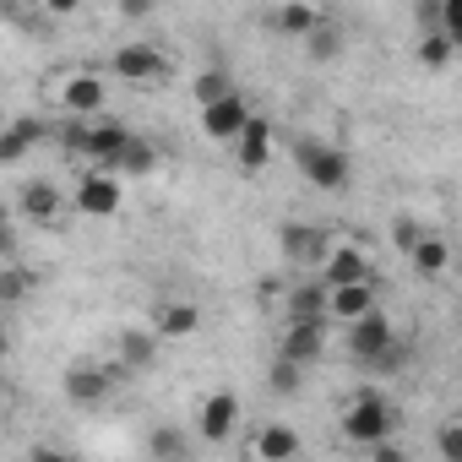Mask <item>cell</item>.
I'll return each instance as SVG.
<instances>
[{"mask_svg": "<svg viewBox=\"0 0 462 462\" xmlns=\"http://www.w3.org/2000/svg\"><path fill=\"white\" fill-rule=\"evenodd\" d=\"M17 207H23L28 223H44V228H50V223H60V217L71 212V196H66L55 180H28V185L17 190Z\"/></svg>", "mask_w": 462, "mask_h": 462, "instance_id": "cell-11", "label": "cell"}, {"mask_svg": "<svg viewBox=\"0 0 462 462\" xmlns=\"http://www.w3.org/2000/svg\"><path fill=\"white\" fill-rule=\"evenodd\" d=\"M152 163H158V152H152L147 142H136V136H131V142L120 147V158H115V174H147Z\"/></svg>", "mask_w": 462, "mask_h": 462, "instance_id": "cell-28", "label": "cell"}, {"mask_svg": "<svg viewBox=\"0 0 462 462\" xmlns=\"http://www.w3.org/2000/svg\"><path fill=\"white\" fill-rule=\"evenodd\" d=\"M152 12H158V0H120V17L125 23H147Z\"/></svg>", "mask_w": 462, "mask_h": 462, "instance_id": "cell-32", "label": "cell"}, {"mask_svg": "<svg viewBox=\"0 0 462 462\" xmlns=\"http://www.w3.org/2000/svg\"><path fill=\"white\" fill-rule=\"evenodd\" d=\"M327 228H316V223H283V256L289 262H321V251H327Z\"/></svg>", "mask_w": 462, "mask_h": 462, "instance_id": "cell-20", "label": "cell"}, {"mask_svg": "<svg viewBox=\"0 0 462 462\" xmlns=\"http://www.w3.org/2000/svg\"><path fill=\"white\" fill-rule=\"evenodd\" d=\"M440 457H446V462H457V457H462V430H457V424H446V430H440Z\"/></svg>", "mask_w": 462, "mask_h": 462, "instance_id": "cell-33", "label": "cell"}, {"mask_svg": "<svg viewBox=\"0 0 462 462\" xmlns=\"http://www.w3.org/2000/svg\"><path fill=\"white\" fill-rule=\"evenodd\" d=\"M375 294H381L375 278H359V283H337V289H327V321H332V327L359 321L365 310H375Z\"/></svg>", "mask_w": 462, "mask_h": 462, "instance_id": "cell-13", "label": "cell"}, {"mask_svg": "<svg viewBox=\"0 0 462 462\" xmlns=\"http://www.w3.org/2000/svg\"><path fill=\"white\" fill-rule=\"evenodd\" d=\"M0 424H6V397H0Z\"/></svg>", "mask_w": 462, "mask_h": 462, "instance_id": "cell-38", "label": "cell"}, {"mask_svg": "<svg viewBox=\"0 0 462 462\" xmlns=\"http://www.w3.org/2000/svg\"><path fill=\"white\" fill-rule=\"evenodd\" d=\"M44 142V120H33V115H23V120H12L6 131H0V169H12V163H23L33 147Z\"/></svg>", "mask_w": 462, "mask_h": 462, "instance_id": "cell-19", "label": "cell"}, {"mask_svg": "<svg viewBox=\"0 0 462 462\" xmlns=\"http://www.w3.org/2000/svg\"><path fill=\"white\" fill-rule=\"evenodd\" d=\"M327 337H332V321L327 316H310V321H283V359H294L300 370L305 365H316L321 354H327Z\"/></svg>", "mask_w": 462, "mask_h": 462, "instance_id": "cell-8", "label": "cell"}, {"mask_svg": "<svg viewBox=\"0 0 462 462\" xmlns=\"http://www.w3.org/2000/svg\"><path fill=\"white\" fill-rule=\"evenodd\" d=\"M310 316H327V283H300V289H289L283 321H310Z\"/></svg>", "mask_w": 462, "mask_h": 462, "instance_id": "cell-22", "label": "cell"}, {"mask_svg": "<svg viewBox=\"0 0 462 462\" xmlns=\"http://www.w3.org/2000/svg\"><path fill=\"white\" fill-rule=\"evenodd\" d=\"M321 283L327 289H337V283H359V278H375V267H370V256L354 245V240H327V251H321Z\"/></svg>", "mask_w": 462, "mask_h": 462, "instance_id": "cell-7", "label": "cell"}, {"mask_svg": "<svg viewBox=\"0 0 462 462\" xmlns=\"http://www.w3.org/2000/svg\"><path fill=\"white\" fill-rule=\"evenodd\" d=\"M300 446H305L300 430H289V424H262L245 451H251L256 462H289V457H300Z\"/></svg>", "mask_w": 462, "mask_h": 462, "instance_id": "cell-18", "label": "cell"}, {"mask_svg": "<svg viewBox=\"0 0 462 462\" xmlns=\"http://www.w3.org/2000/svg\"><path fill=\"white\" fill-rule=\"evenodd\" d=\"M343 343H348V354L359 359V365H370L375 354H386L392 343H397V332H392V316L375 305V310H365L359 321H348L343 327Z\"/></svg>", "mask_w": 462, "mask_h": 462, "instance_id": "cell-6", "label": "cell"}, {"mask_svg": "<svg viewBox=\"0 0 462 462\" xmlns=\"http://www.w3.org/2000/svg\"><path fill=\"white\" fill-rule=\"evenodd\" d=\"M413 23H419V33L440 28V33H451V39H457V17H451V0H413Z\"/></svg>", "mask_w": 462, "mask_h": 462, "instance_id": "cell-25", "label": "cell"}, {"mask_svg": "<svg viewBox=\"0 0 462 462\" xmlns=\"http://www.w3.org/2000/svg\"><path fill=\"white\" fill-rule=\"evenodd\" d=\"M152 451H163V457H180V451H185V440H180L174 430H163V435H152Z\"/></svg>", "mask_w": 462, "mask_h": 462, "instance_id": "cell-36", "label": "cell"}, {"mask_svg": "<svg viewBox=\"0 0 462 462\" xmlns=\"http://www.w3.org/2000/svg\"><path fill=\"white\" fill-rule=\"evenodd\" d=\"M392 240H397V251L408 256V251H413V240H419V223H413V217H397V223H392Z\"/></svg>", "mask_w": 462, "mask_h": 462, "instance_id": "cell-31", "label": "cell"}, {"mask_svg": "<svg viewBox=\"0 0 462 462\" xmlns=\"http://www.w3.org/2000/svg\"><path fill=\"white\" fill-rule=\"evenodd\" d=\"M235 424H240V397L235 392H207L201 397V408H196L201 440H228V435H235Z\"/></svg>", "mask_w": 462, "mask_h": 462, "instance_id": "cell-14", "label": "cell"}, {"mask_svg": "<svg viewBox=\"0 0 462 462\" xmlns=\"http://www.w3.org/2000/svg\"><path fill=\"white\" fill-rule=\"evenodd\" d=\"M33 289H39L33 267H6V273H0V305H23Z\"/></svg>", "mask_w": 462, "mask_h": 462, "instance_id": "cell-27", "label": "cell"}, {"mask_svg": "<svg viewBox=\"0 0 462 462\" xmlns=\"http://www.w3.org/2000/svg\"><path fill=\"white\" fill-rule=\"evenodd\" d=\"M305 50H310V60H337V55H343V28L321 17V23L305 33Z\"/></svg>", "mask_w": 462, "mask_h": 462, "instance_id": "cell-26", "label": "cell"}, {"mask_svg": "<svg viewBox=\"0 0 462 462\" xmlns=\"http://www.w3.org/2000/svg\"><path fill=\"white\" fill-rule=\"evenodd\" d=\"M228 88H235V82H228V71H201V77H196V88H190V93H196V109H201V104H212V98H223Z\"/></svg>", "mask_w": 462, "mask_h": 462, "instance_id": "cell-29", "label": "cell"}, {"mask_svg": "<svg viewBox=\"0 0 462 462\" xmlns=\"http://www.w3.org/2000/svg\"><path fill=\"white\" fill-rule=\"evenodd\" d=\"M152 332H158V343H185L190 332H201V305H190V300H169V305H158Z\"/></svg>", "mask_w": 462, "mask_h": 462, "instance_id": "cell-16", "label": "cell"}, {"mask_svg": "<svg viewBox=\"0 0 462 462\" xmlns=\"http://www.w3.org/2000/svg\"><path fill=\"white\" fill-rule=\"evenodd\" d=\"M408 262H413V273H419V278H440V273L451 267V245H446L440 235H419V240H413V251H408Z\"/></svg>", "mask_w": 462, "mask_h": 462, "instance_id": "cell-21", "label": "cell"}, {"mask_svg": "<svg viewBox=\"0 0 462 462\" xmlns=\"http://www.w3.org/2000/svg\"><path fill=\"white\" fill-rule=\"evenodd\" d=\"M316 23H321V12L310 6V0H289V6H278V33L283 39H305Z\"/></svg>", "mask_w": 462, "mask_h": 462, "instance_id": "cell-24", "label": "cell"}, {"mask_svg": "<svg viewBox=\"0 0 462 462\" xmlns=\"http://www.w3.org/2000/svg\"><path fill=\"white\" fill-rule=\"evenodd\" d=\"M120 201H125L120 174H115V169L88 163V169H82V180H77V190H71V212H82V217H115V212H120Z\"/></svg>", "mask_w": 462, "mask_h": 462, "instance_id": "cell-4", "label": "cell"}, {"mask_svg": "<svg viewBox=\"0 0 462 462\" xmlns=\"http://www.w3.org/2000/svg\"><path fill=\"white\" fill-rule=\"evenodd\" d=\"M273 392H300V365L283 359V354H278V365H273Z\"/></svg>", "mask_w": 462, "mask_h": 462, "instance_id": "cell-30", "label": "cell"}, {"mask_svg": "<svg viewBox=\"0 0 462 462\" xmlns=\"http://www.w3.org/2000/svg\"><path fill=\"white\" fill-rule=\"evenodd\" d=\"M125 370L109 359V365H71L66 370V397L77 402V408H93V402H104L109 397V386L120 381Z\"/></svg>", "mask_w": 462, "mask_h": 462, "instance_id": "cell-12", "label": "cell"}, {"mask_svg": "<svg viewBox=\"0 0 462 462\" xmlns=\"http://www.w3.org/2000/svg\"><path fill=\"white\" fill-rule=\"evenodd\" d=\"M294 163H300V174L316 185V190H348V152L343 147H332V142H300L294 147Z\"/></svg>", "mask_w": 462, "mask_h": 462, "instance_id": "cell-3", "label": "cell"}, {"mask_svg": "<svg viewBox=\"0 0 462 462\" xmlns=\"http://www.w3.org/2000/svg\"><path fill=\"white\" fill-rule=\"evenodd\" d=\"M451 55H457V39H451V33H440V28L419 33V66H424V71H446Z\"/></svg>", "mask_w": 462, "mask_h": 462, "instance_id": "cell-23", "label": "cell"}, {"mask_svg": "<svg viewBox=\"0 0 462 462\" xmlns=\"http://www.w3.org/2000/svg\"><path fill=\"white\" fill-rule=\"evenodd\" d=\"M158 359V332H147V327H125V332H115V365L131 375V370H147Z\"/></svg>", "mask_w": 462, "mask_h": 462, "instance_id": "cell-17", "label": "cell"}, {"mask_svg": "<svg viewBox=\"0 0 462 462\" xmlns=\"http://www.w3.org/2000/svg\"><path fill=\"white\" fill-rule=\"evenodd\" d=\"M17 251V228H12V212L0 207V256H12Z\"/></svg>", "mask_w": 462, "mask_h": 462, "instance_id": "cell-34", "label": "cell"}, {"mask_svg": "<svg viewBox=\"0 0 462 462\" xmlns=\"http://www.w3.org/2000/svg\"><path fill=\"white\" fill-rule=\"evenodd\" d=\"M397 430V408L375 392V386H365L348 408H343V440L348 446H370V440H381V435H392Z\"/></svg>", "mask_w": 462, "mask_h": 462, "instance_id": "cell-1", "label": "cell"}, {"mask_svg": "<svg viewBox=\"0 0 462 462\" xmlns=\"http://www.w3.org/2000/svg\"><path fill=\"white\" fill-rule=\"evenodd\" d=\"M55 104H60L66 115L93 120V115H104V104H109V82H104L98 71H66V77L55 82Z\"/></svg>", "mask_w": 462, "mask_h": 462, "instance_id": "cell-5", "label": "cell"}, {"mask_svg": "<svg viewBox=\"0 0 462 462\" xmlns=\"http://www.w3.org/2000/svg\"><path fill=\"white\" fill-rule=\"evenodd\" d=\"M245 120H251V104H245V93H240V88H228L223 98L201 104V131H207L212 142H235Z\"/></svg>", "mask_w": 462, "mask_h": 462, "instance_id": "cell-10", "label": "cell"}, {"mask_svg": "<svg viewBox=\"0 0 462 462\" xmlns=\"http://www.w3.org/2000/svg\"><path fill=\"white\" fill-rule=\"evenodd\" d=\"M88 0H44V17H77Z\"/></svg>", "mask_w": 462, "mask_h": 462, "instance_id": "cell-35", "label": "cell"}, {"mask_svg": "<svg viewBox=\"0 0 462 462\" xmlns=\"http://www.w3.org/2000/svg\"><path fill=\"white\" fill-rule=\"evenodd\" d=\"M235 158H240V169H267L273 163V125L262 120V115H251L245 125H240V136H235Z\"/></svg>", "mask_w": 462, "mask_h": 462, "instance_id": "cell-15", "label": "cell"}, {"mask_svg": "<svg viewBox=\"0 0 462 462\" xmlns=\"http://www.w3.org/2000/svg\"><path fill=\"white\" fill-rule=\"evenodd\" d=\"M125 142H131V131H125L120 120L93 115V120H88V131H82L77 158H82V163H98V169H115V158H120V147H125Z\"/></svg>", "mask_w": 462, "mask_h": 462, "instance_id": "cell-9", "label": "cell"}, {"mask_svg": "<svg viewBox=\"0 0 462 462\" xmlns=\"http://www.w3.org/2000/svg\"><path fill=\"white\" fill-rule=\"evenodd\" d=\"M109 71H115V82H125V88H158V82H169L174 60H169V50H158V44H120L115 60H109Z\"/></svg>", "mask_w": 462, "mask_h": 462, "instance_id": "cell-2", "label": "cell"}, {"mask_svg": "<svg viewBox=\"0 0 462 462\" xmlns=\"http://www.w3.org/2000/svg\"><path fill=\"white\" fill-rule=\"evenodd\" d=\"M0 359H6V332H0Z\"/></svg>", "mask_w": 462, "mask_h": 462, "instance_id": "cell-37", "label": "cell"}]
</instances>
